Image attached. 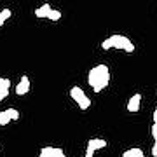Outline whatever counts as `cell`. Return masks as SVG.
Masks as SVG:
<instances>
[{
    "instance_id": "cell-4",
    "label": "cell",
    "mask_w": 157,
    "mask_h": 157,
    "mask_svg": "<svg viewBox=\"0 0 157 157\" xmlns=\"http://www.w3.org/2000/svg\"><path fill=\"white\" fill-rule=\"evenodd\" d=\"M108 143L107 140H103V138H91L89 141H87V150L86 152H89V154H94L96 150H100V148H105Z\"/></svg>"
},
{
    "instance_id": "cell-10",
    "label": "cell",
    "mask_w": 157,
    "mask_h": 157,
    "mask_svg": "<svg viewBox=\"0 0 157 157\" xmlns=\"http://www.w3.org/2000/svg\"><path fill=\"white\" fill-rule=\"evenodd\" d=\"M122 157H145V154H143V150L141 148H129V150L122 152Z\"/></svg>"
},
{
    "instance_id": "cell-16",
    "label": "cell",
    "mask_w": 157,
    "mask_h": 157,
    "mask_svg": "<svg viewBox=\"0 0 157 157\" xmlns=\"http://www.w3.org/2000/svg\"><path fill=\"white\" fill-rule=\"evenodd\" d=\"M152 155H154V157H157V141L154 143V147H152Z\"/></svg>"
},
{
    "instance_id": "cell-8",
    "label": "cell",
    "mask_w": 157,
    "mask_h": 157,
    "mask_svg": "<svg viewBox=\"0 0 157 157\" xmlns=\"http://www.w3.org/2000/svg\"><path fill=\"white\" fill-rule=\"evenodd\" d=\"M9 89H11V80L0 77V101L6 100L7 96H9Z\"/></svg>"
},
{
    "instance_id": "cell-11",
    "label": "cell",
    "mask_w": 157,
    "mask_h": 157,
    "mask_svg": "<svg viewBox=\"0 0 157 157\" xmlns=\"http://www.w3.org/2000/svg\"><path fill=\"white\" fill-rule=\"evenodd\" d=\"M9 17H11V9H4V11L0 12V26H4V23H6Z\"/></svg>"
},
{
    "instance_id": "cell-15",
    "label": "cell",
    "mask_w": 157,
    "mask_h": 157,
    "mask_svg": "<svg viewBox=\"0 0 157 157\" xmlns=\"http://www.w3.org/2000/svg\"><path fill=\"white\" fill-rule=\"evenodd\" d=\"M150 133H152V136H154V140L157 141V122H154V124H152V128H150Z\"/></svg>"
},
{
    "instance_id": "cell-5",
    "label": "cell",
    "mask_w": 157,
    "mask_h": 157,
    "mask_svg": "<svg viewBox=\"0 0 157 157\" xmlns=\"http://www.w3.org/2000/svg\"><path fill=\"white\" fill-rule=\"evenodd\" d=\"M39 157H67L65 155V152L61 148H58V147H44L42 150H40Z\"/></svg>"
},
{
    "instance_id": "cell-3",
    "label": "cell",
    "mask_w": 157,
    "mask_h": 157,
    "mask_svg": "<svg viewBox=\"0 0 157 157\" xmlns=\"http://www.w3.org/2000/svg\"><path fill=\"white\" fill-rule=\"evenodd\" d=\"M70 96H72L73 101H77V105L80 107V110H87V108L91 107V100L87 98V94L84 93L82 87L73 86L72 89H70Z\"/></svg>"
},
{
    "instance_id": "cell-12",
    "label": "cell",
    "mask_w": 157,
    "mask_h": 157,
    "mask_svg": "<svg viewBox=\"0 0 157 157\" xmlns=\"http://www.w3.org/2000/svg\"><path fill=\"white\" fill-rule=\"evenodd\" d=\"M9 122H11V117H9V113H7V110H4V112H0V126H7Z\"/></svg>"
},
{
    "instance_id": "cell-7",
    "label": "cell",
    "mask_w": 157,
    "mask_h": 157,
    "mask_svg": "<svg viewBox=\"0 0 157 157\" xmlns=\"http://www.w3.org/2000/svg\"><path fill=\"white\" fill-rule=\"evenodd\" d=\"M28 91H30V78H28V75H23L19 84L16 86V94L23 96V94H26Z\"/></svg>"
},
{
    "instance_id": "cell-14",
    "label": "cell",
    "mask_w": 157,
    "mask_h": 157,
    "mask_svg": "<svg viewBox=\"0 0 157 157\" xmlns=\"http://www.w3.org/2000/svg\"><path fill=\"white\" fill-rule=\"evenodd\" d=\"M7 113H9L11 121H17L19 119V112H17L16 108H7Z\"/></svg>"
},
{
    "instance_id": "cell-1",
    "label": "cell",
    "mask_w": 157,
    "mask_h": 157,
    "mask_svg": "<svg viewBox=\"0 0 157 157\" xmlns=\"http://www.w3.org/2000/svg\"><path fill=\"white\" fill-rule=\"evenodd\" d=\"M87 82L93 87L94 93H101L110 82V70L107 65H96L94 68H91L89 75H87Z\"/></svg>"
},
{
    "instance_id": "cell-17",
    "label": "cell",
    "mask_w": 157,
    "mask_h": 157,
    "mask_svg": "<svg viewBox=\"0 0 157 157\" xmlns=\"http://www.w3.org/2000/svg\"><path fill=\"white\" fill-rule=\"evenodd\" d=\"M154 122H157V107H155V110H154Z\"/></svg>"
},
{
    "instance_id": "cell-6",
    "label": "cell",
    "mask_w": 157,
    "mask_h": 157,
    "mask_svg": "<svg viewBox=\"0 0 157 157\" xmlns=\"http://www.w3.org/2000/svg\"><path fill=\"white\" fill-rule=\"evenodd\" d=\"M140 105H141V94L136 93V94H133L128 101V112H131V113L138 112V110H140Z\"/></svg>"
},
{
    "instance_id": "cell-2",
    "label": "cell",
    "mask_w": 157,
    "mask_h": 157,
    "mask_svg": "<svg viewBox=\"0 0 157 157\" xmlns=\"http://www.w3.org/2000/svg\"><path fill=\"white\" fill-rule=\"evenodd\" d=\"M101 47L105 51L112 49V47H115V49H122L126 51V52H133L135 51V44L131 42V40L126 37V35H112V37H108V39H105L103 42H101Z\"/></svg>"
},
{
    "instance_id": "cell-9",
    "label": "cell",
    "mask_w": 157,
    "mask_h": 157,
    "mask_svg": "<svg viewBox=\"0 0 157 157\" xmlns=\"http://www.w3.org/2000/svg\"><path fill=\"white\" fill-rule=\"evenodd\" d=\"M51 12V6L49 4H42L39 9H35V16L37 17H47Z\"/></svg>"
},
{
    "instance_id": "cell-13",
    "label": "cell",
    "mask_w": 157,
    "mask_h": 157,
    "mask_svg": "<svg viewBox=\"0 0 157 157\" xmlns=\"http://www.w3.org/2000/svg\"><path fill=\"white\" fill-rule=\"evenodd\" d=\"M59 17H61V12L56 11V9H51L49 16H47V19H51V21H59Z\"/></svg>"
}]
</instances>
